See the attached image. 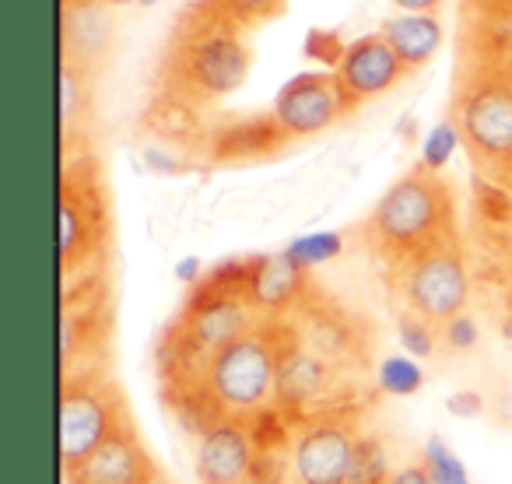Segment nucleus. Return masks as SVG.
I'll use <instances>...</instances> for the list:
<instances>
[{
	"label": "nucleus",
	"mask_w": 512,
	"mask_h": 484,
	"mask_svg": "<svg viewBox=\"0 0 512 484\" xmlns=\"http://www.w3.org/2000/svg\"><path fill=\"white\" fill-rule=\"evenodd\" d=\"M446 214V183L435 172H425L418 165L379 197L376 211L369 218V235L386 253L411 260L446 242Z\"/></svg>",
	"instance_id": "3"
},
{
	"label": "nucleus",
	"mask_w": 512,
	"mask_h": 484,
	"mask_svg": "<svg viewBox=\"0 0 512 484\" xmlns=\"http://www.w3.org/2000/svg\"><path fill=\"white\" fill-rule=\"evenodd\" d=\"M453 120L477 158L495 165L512 162V88L505 81L467 88Z\"/></svg>",
	"instance_id": "8"
},
{
	"label": "nucleus",
	"mask_w": 512,
	"mask_h": 484,
	"mask_svg": "<svg viewBox=\"0 0 512 484\" xmlns=\"http://www.w3.org/2000/svg\"><path fill=\"white\" fill-rule=\"evenodd\" d=\"M351 106L355 102L348 99L337 74L334 78L330 74H299L278 92L274 120L288 137H313L341 120Z\"/></svg>",
	"instance_id": "9"
},
{
	"label": "nucleus",
	"mask_w": 512,
	"mask_h": 484,
	"mask_svg": "<svg viewBox=\"0 0 512 484\" xmlns=\"http://www.w3.org/2000/svg\"><path fill=\"white\" fill-rule=\"evenodd\" d=\"M246 484H278V481H274V477H260V474H256L253 481H246Z\"/></svg>",
	"instance_id": "33"
},
{
	"label": "nucleus",
	"mask_w": 512,
	"mask_h": 484,
	"mask_svg": "<svg viewBox=\"0 0 512 484\" xmlns=\"http://www.w3.org/2000/svg\"><path fill=\"white\" fill-rule=\"evenodd\" d=\"M341 250H344V239L337 232H306V235H299V239L288 242L281 253H285L299 271L309 274V271H316V267L330 264Z\"/></svg>",
	"instance_id": "18"
},
{
	"label": "nucleus",
	"mask_w": 512,
	"mask_h": 484,
	"mask_svg": "<svg viewBox=\"0 0 512 484\" xmlns=\"http://www.w3.org/2000/svg\"><path fill=\"white\" fill-rule=\"evenodd\" d=\"M400 8V15H435L439 0H393Z\"/></svg>",
	"instance_id": "31"
},
{
	"label": "nucleus",
	"mask_w": 512,
	"mask_h": 484,
	"mask_svg": "<svg viewBox=\"0 0 512 484\" xmlns=\"http://www.w3.org/2000/svg\"><path fill=\"white\" fill-rule=\"evenodd\" d=\"M144 484H176V481H172L169 474H162V470H155V474H151V477H148V481H144Z\"/></svg>",
	"instance_id": "32"
},
{
	"label": "nucleus",
	"mask_w": 512,
	"mask_h": 484,
	"mask_svg": "<svg viewBox=\"0 0 512 484\" xmlns=\"http://www.w3.org/2000/svg\"><path fill=\"white\" fill-rule=\"evenodd\" d=\"M404 71L407 67L400 64V57L393 53V46L386 43L383 36H365V39H355V43L344 50L337 78H341L348 99L358 106V102L390 92Z\"/></svg>",
	"instance_id": "12"
},
{
	"label": "nucleus",
	"mask_w": 512,
	"mask_h": 484,
	"mask_svg": "<svg viewBox=\"0 0 512 484\" xmlns=\"http://www.w3.org/2000/svg\"><path fill=\"white\" fill-rule=\"evenodd\" d=\"M383 39L393 46L407 71L425 67L442 46V25L435 15H393L383 25Z\"/></svg>",
	"instance_id": "15"
},
{
	"label": "nucleus",
	"mask_w": 512,
	"mask_h": 484,
	"mask_svg": "<svg viewBox=\"0 0 512 484\" xmlns=\"http://www.w3.org/2000/svg\"><path fill=\"white\" fill-rule=\"evenodd\" d=\"M358 435L341 418L309 421L288 449L295 484H351Z\"/></svg>",
	"instance_id": "7"
},
{
	"label": "nucleus",
	"mask_w": 512,
	"mask_h": 484,
	"mask_svg": "<svg viewBox=\"0 0 512 484\" xmlns=\"http://www.w3.org/2000/svg\"><path fill=\"white\" fill-rule=\"evenodd\" d=\"M281 137H288L281 130L278 120H242L232 123L228 130H221L214 137V158H256L267 155L281 144Z\"/></svg>",
	"instance_id": "17"
},
{
	"label": "nucleus",
	"mask_w": 512,
	"mask_h": 484,
	"mask_svg": "<svg viewBox=\"0 0 512 484\" xmlns=\"http://www.w3.org/2000/svg\"><path fill=\"white\" fill-rule=\"evenodd\" d=\"M460 141H463L460 123H456V120H439L425 134V141H421V162L418 165L425 172H435V176H439V172L449 165V158L456 155Z\"/></svg>",
	"instance_id": "22"
},
{
	"label": "nucleus",
	"mask_w": 512,
	"mask_h": 484,
	"mask_svg": "<svg viewBox=\"0 0 512 484\" xmlns=\"http://www.w3.org/2000/svg\"><path fill=\"white\" fill-rule=\"evenodd\" d=\"M281 369H285V358L278 355L271 334L264 327H256L207 358L204 390L225 418H260L278 400Z\"/></svg>",
	"instance_id": "2"
},
{
	"label": "nucleus",
	"mask_w": 512,
	"mask_h": 484,
	"mask_svg": "<svg viewBox=\"0 0 512 484\" xmlns=\"http://www.w3.org/2000/svg\"><path fill=\"white\" fill-rule=\"evenodd\" d=\"M379 390L390 397H414L425 386V372H421L418 358L411 355H390L379 365Z\"/></svg>",
	"instance_id": "21"
},
{
	"label": "nucleus",
	"mask_w": 512,
	"mask_h": 484,
	"mask_svg": "<svg viewBox=\"0 0 512 484\" xmlns=\"http://www.w3.org/2000/svg\"><path fill=\"white\" fill-rule=\"evenodd\" d=\"M176 278L183 281V285H200V281H204V264H200L197 257H183L176 264Z\"/></svg>",
	"instance_id": "30"
},
{
	"label": "nucleus",
	"mask_w": 512,
	"mask_h": 484,
	"mask_svg": "<svg viewBox=\"0 0 512 484\" xmlns=\"http://www.w3.org/2000/svg\"><path fill=\"white\" fill-rule=\"evenodd\" d=\"M141 4H155V0H141Z\"/></svg>",
	"instance_id": "35"
},
{
	"label": "nucleus",
	"mask_w": 512,
	"mask_h": 484,
	"mask_svg": "<svg viewBox=\"0 0 512 484\" xmlns=\"http://www.w3.org/2000/svg\"><path fill=\"white\" fill-rule=\"evenodd\" d=\"M344 50H348V46H341V39L330 36V32H313V36L306 39V53H309V57H316V60H323V64L341 67Z\"/></svg>",
	"instance_id": "27"
},
{
	"label": "nucleus",
	"mask_w": 512,
	"mask_h": 484,
	"mask_svg": "<svg viewBox=\"0 0 512 484\" xmlns=\"http://www.w3.org/2000/svg\"><path fill=\"white\" fill-rule=\"evenodd\" d=\"M106 4H130V0H106Z\"/></svg>",
	"instance_id": "34"
},
{
	"label": "nucleus",
	"mask_w": 512,
	"mask_h": 484,
	"mask_svg": "<svg viewBox=\"0 0 512 484\" xmlns=\"http://www.w3.org/2000/svg\"><path fill=\"white\" fill-rule=\"evenodd\" d=\"M302 281H306V271H299L285 253L260 257L256 260V274H253V281H249L246 299L253 302L256 313H274V309L292 306L295 295L302 292Z\"/></svg>",
	"instance_id": "14"
},
{
	"label": "nucleus",
	"mask_w": 512,
	"mask_h": 484,
	"mask_svg": "<svg viewBox=\"0 0 512 484\" xmlns=\"http://www.w3.org/2000/svg\"><path fill=\"white\" fill-rule=\"evenodd\" d=\"M393 470L386 460V449L376 439H358L355 467H351V484H390Z\"/></svg>",
	"instance_id": "24"
},
{
	"label": "nucleus",
	"mask_w": 512,
	"mask_h": 484,
	"mask_svg": "<svg viewBox=\"0 0 512 484\" xmlns=\"http://www.w3.org/2000/svg\"><path fill=\"white\" fill-rule=\"evenodd\" d=\"M85 109H88L85 64L64 57V67H60V127H64V134H71L74 120L85 116Z\"/></svg>",
	"instance_id": "19"
},
{
	"label": "nucleus",
	"mask_w": 512,
	"mask_h": 484,
	"mask_svg": "<svg viewBox=\"0 0 512 484\" xmlns=\"http://www.w3.org/2000/svg\"><path fill=\"white\" fill-rule=\"evenodd\" d=\"M390 484H432V477H428V470L421 463H407V467L393 470Z\"/></svg>",
	"instance_id": "29"
},
{
	"label": "nucleus",
	"mask_w": 512,
	"mask_h": 484,
	"mask_svg": "<svg viewBox=\"0 0 512 484\" xmlns=\"http://www.w3.org/2000/svg\"><path fill=\"white\" fill-rule=\"evenodd\" d=\"M446 411L456 414V418H477V414L484 411V400L477 390H460L446 400Z\"/></svg>",
	"instance_id": "28"
},
{
	"label": "nucleus",
	"mask_w": 512,
	"mask_h": 484,
	"mask_svg": "<svg viewBox=\"0 0 512 484\" xmlns=\"http://www.w3.org/2000/svg\"><path fill=\"white\" fill-rule=\"evenodd\" d=\"M235 18L221 0L190 4L179 18V46L172 57L176 85L169 92L183 99H218L246 81L249 74V50L239 32L228 29Z\"/></svg>",
	"instance_id": "1"
},
{
	"label": "nucleus",
	"mask_w": 512,
	"mask_h": 484,
	"mask_svg": "<svg viewBox=\"0 0 512 484\" xmlns=\"http://www.w3.org/2000/svg\"><path fill=\"white\" fill-rule=\"evenodd\" d=\"M102 235V200L92 190L88 176L81 186H74L71 176H64V197H60V260L64 271H71L78 260H88L95 239Z\"/></svg>",
	"instance_id": "13"
},
{
	"label": "nucleus",
	"mask_w": 512,
	"mask_h": 484,
	"mask_svg": "<svg viewBox=\"0 0 512 484\" xmlns=\"http://www.w3.org/2000/svg\"><path fill=\"white\" fill-rule=\"evenodd\" d=\"M130 425L120 386L92 372L64 376L60 393V463L64 474L85 463L106 439Z\"/></svg>",
	"instance_id": "4"
},
{
	"label": "nucleus",
	"mask_w": 512,
	"mask_h": 484,
	"mask_svg": "<svg viewBox=\"0 0 512 484\" xmlns=\"http://www.w3.org/2000/svg\"><path fill=\"white\" fill-rule=\"evenodd\" d=\"M158 470L134 425L120 428L85 463L67 470V484H144Z\"/></svg>",
	"instance_id": "10"
},
{
	"label": "nucleus",
	"mask_w": 512,
	"mask_h": 484,
	"mask_svg": "<svg viewBox=\"0 0 512 484\" xmlns=\"http://www.w3.org/2000/svg\"><path fill=\"white\" fill-rule=\"evenodd\" d=\"M253 313L256 309L246 295H200L197 306L186 313V341L204 351V358H211L256 330Z\"/></svg>",
	"instance_id": "11"
},
{
	"label": "nucleus",
	"mask_w": 512,
	"mask_h": 484,
	"mask_svg": "<svg viewBox=\"0 0 512 484\" xmlns=\"http://www.w3.org/2000/svg\"><path fill=\"white\" fill-rule=\"evenodd\" d=\"M400 292H404L407 309L425 316L435 327L449 323L453 316L467 313L470 278H467V264H463L460 250H453L446 239V242H439V246H432V250L411 257L404 264Z\"/></svg>",
	"instance_id": "5"
},
{
	"label": "nucleus",
	"mask_w": 512,
	"mask_h": 484,
	"mask_svg": "<svg viewBox=\"0 0 512 484\" xmlns=\"http://www.w3.org/2000/svg\"><path fill=\"white\" fill-rule=\"evenodd\" d=\"M109 39V15L99 4H88V0H74L67 4L64 15V57L85 64L92 53H99Z\"/></svg>",
	"instance_id": "16"
},
{
	"label": "nucleus",
	"mask_w": 512,
	"mask_h": 484,
	"mask_svg": "<svg viewBox=\"0 0 512 484\" xmlns=\"http://www.w3.org/2000/svg\"><path fill=\"white\" fill-rule=\"evenodd\" d=\"M421 467L428 470L432 484H474L456 449L442 435H428L425 449H421Z\"/></svg>",
	"instance_id": "20"
},
{
	"label": "nucleus",
	"mask_w": 512,
	"mask_h": 484,
	"mask_svg": "<svg viewBox=\"0 0 512 484\" xmlns=\"http://www.w3.org/2000/svg\"><path fill=\"white\" fill-rule=\"evenodd\" d=\"M439 334H442V344H446L449 351H470L477 344V337H481V330H477L474 316L460 313V316H453L449 323H442Z\"/></svg>",
	"instance_id": "25"
},
{
	"label": "nucleus",
	"mask_w": 512,
	"mask_h": 484,
	"mask_svg": "<svg viewBox=\"0 0 512 484\" xmlns=\"http://www.w3.org/2000/svg\"><path fill=\"white\" fill-rule=\"evenodd\" d=\"M397 330H400V344H404V351L411 358H432L435 348H439V341H442L439 327H435V323H428L425 316L411 313V309L400 316Z\"/></svg>",
	"instance_id": "23"
},
{
	"label": "nucleus",
	"mask_w": 512,
	"mask_h": 484,
	"mask_svg": "<svg viewBox=\"0 0 512 484\" xmlns=\"http://www.w3.org/2000/svg\"><path fill=\"white\" fill-rule=\"evenodd\" d=\"M221 4H225L235 22H260V18L278 15L285 0H221Z\"/></svg>",
	"instance_id": "26"
},
{
	"label": "nucleus",
	"mask_w": 512,
	"mask_h": 484,
	"mask_svg": "<svg viewBox=\"0 0 512 484\" xmlns=\"http://www.w3.org/2000/svg\"><path fill=\"white\" fill-rule=\"evenodd\" d=\"M260 442L253 428L239 418H211L200 425L197 446H193V474L200 484H246L256 477L260 463Z\"/></svg>",
	"instance_id": "6"
}]
</instances>
